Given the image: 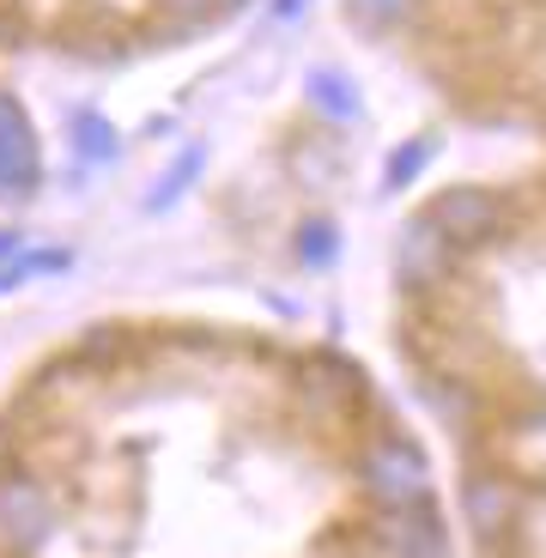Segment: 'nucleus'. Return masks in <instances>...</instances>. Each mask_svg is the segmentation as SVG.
I'll return each instance as SVG.
<instances>
[{"instance_id": "1", "label": "nucleus", "mask_w": 546, "mask_h": 558, "mask_svg": "<svg viewBox=\"0 0 546 558\" xmlns=\"http://www.w3.org/2000/svg\"><path fill=\"white\" fill-rule=\"evenodd\" d=\"M56 534V498L31 468H0V541L13 553H37Z\"/></svg>"}, {"instance_id": "2", "label": "nucleus", "mask_w": 546, "mask_h": 558, "mask_svg": "<svg viewBox=\"0 0 546 558\" xmlns=\"http://www.w3.org/2000/svg\"><path fill=\"white\" fill-rule=\"evenodd\" d=\"M359 480L364 492H377L383 504H425L432 498V474H425V456L401 437H383L359 456Z\"/></svg>"}, {"instance_id": "3", "label": "nucleus", "mask_w": 546, "mask_h": 558, "mask_svg": "<svg viewBox=\"0 0 546 558\" xmlns=\"http://www.w3.org/2000/svg\"><path fill=\"white\" fill-rule=\"evenodd\" d=\"M425 219L444 231L449 250H468V243H486L492 231L505 225V201L492 195V189H480V182H456V189H444V195L432 201Z\"/></svg>"}, {"instance_id": "4", "label": "nucleus", "mask_w": 546, "mask_h": 558, "mask_svg": "<svg viewBox=\"0 0 546 558\" xmlns=\"http://www.w3.org/2000/svg\"><path fill=\"white\" fill-rule=\"evenodd\" d=\"M371 558H444V529L425 504H389L383 517L364 529Z\"/></svg>"}, {"instance_id": "5", "label": "nucleus", "mask_w": 546, "mask_h": 558, "mask_svg": "<svg viewBox=\"0 0 546 558\" xmlns=\"http://www.w3.org/2000/svg\"><path fill=\"white\" fill-rule=\"evenodd\" d=\"M0 189L7 195L37 189V140L25 128V110H13V104H0Z\"/></svg>"}, {"instance_id": "6", "label": "nucleus", "mask_w": 546, "mask_h": 558, "mask_svg": "<svg viewBox=\"0 0 546 558\" xmlns=\"http://www.w3.org/2000/svg\"><path fill=\"white\" fill-rule=\"evenodd\" d=\"M449 255L456 250L444 243V231L420 213V219L407 225V238H401V279L407 286H437V279L449 274Z\"/></svg>"}, {"instance_id": "7", "label": "nucleus", "mask_w": 546, "mask_h": 558, "mask_svg": "<svg viewBox=\"0 0 546 558\" xmlns=\"http://www.w3.org/2000/svg\"><path fill=\"white\" fill-rule=\"evenodd\" d=\"M510 486H505V474H474L468 480V522H474V534L480 541H498V529L510 522Z\"/></svg>"}, {"instance_id": "8", "label": "nucleus", "mask_w": 546, "mask_h": 558, "mask_svg": "<svg viewBox=\"0 0 546 558\" xmlns=\"http://www.w3.org/2000/svg\"><path fill=\"white\" fill-rule=\"evenodd\" d=\"M310 104H316L328 122H359V110H364L359 92H352V85L340 80L335 68H316V73H310Z\"/></svg>"}, {"instance_id": "9", "label": "nucleus", "mask_w": 546, "mask_h": 558, "mask_svg": "<svg viewBox=\"0 0 546 558\" xmlns=\"http://www.w3.org/2000/svg\"><path fill=\"white\" fill-rule=\"evenodd\" d=\"M68 134H73V146H80V158H85V165H110V158L122 153V140H116V128L104 122L98 110H80V116H73V128H68Z\"/></svg>"}, {"instance_id": "10", "label": "nucleus", "mask_w": 546, "mask_h": 558, "mask_svg": "<svg viewBox=\"0 0 546 558\" xmlns=\"http://www.w3.org/2000/svg\"><path fill=\"white\" fill-rule=\"evenodd\" d=\"M207 165V153H201V146H189V153L177 158V170H170L165 182H158L153 195H146V213H165V207H177L182 201V189H189V182H195V170Z\"/></svg>"}, {"instance_id": "11", "label": "nucleus", "mask_w": 546, "mask_h": 558, "mask_svg": "<svg viewBox=\"0 0 546 558\" xmlns=\"http://www.w3.org/2000/svg\"><path fill=\"white\" fill-rule=\"evenodd\" d=\"M352 7V19H359L364 31H395V25H407V19L420 13V0H347Z\"/></svg>"}, {"instance_id": "12", "label": "nucleus", "mask_w": 546, "mask_h": 558, "mask_svg": "<svg viewBox=\"0 0 546 558\" xmlns=\"http://www.w3.org/2000/svg\"><path fill=\"white\" fill-rule=\"evenodd\" d=\"M298 255H304L310 267H328L340 255V238H335V225L328 219H310L304 231H298Z\"/></svg>"}, {"instance_id": "13", "label": "nucleus", "mask_w": 546, "mask_h": 558, "mask_svg": "<svg viewBox=\"0 0 546 558\" xmlns=\"http://www.w3.org/2000/svg\"><path fill=\"white\" fill-rule=\"evenodd\" d=\"M425 158H432V140H413V146H401V153L389 158V189H401V182L425 165Z\"/></svg>"}, {"instance_id": "14", "label": "nucleus", "mask_w": 546, "mask_h": 558, "mask_svg": "<svg viewBox=\"0 0 546 558\" xmlns=\"http://www.w3.org/2000/svg\"><path fill=\"white\" fill-rule=\"evenodd\" d=\"M116 352H122V328H92V335L80 340V359H110L116 364Z\"/></svg>"}, {"instance_id": "15", "label": "nucleus", "mask_w": 546, "mask_h": 558, "mask_svg": "<svg viewBox=\"0 0 546 558\" xmlns=\"http://www.w3.org/2000/svg\"><path fill=\"white\" fill-rule=\"evenodd\" d=\"M158 7H165L170 19H207L219 0H158Z\"/></svg>"}, {"instance_id": "16", "label": "nucleus", "mask_w": 546, "mask_h": 558, "mask_svg": "<svg viewBox=\"0 0 546 558\" xmlns=\"http://www.w3.org/2000/svg\"><path fill=\"white\" fill-rule=\"evenodd\" d=\"M19 279H25V267H19V262H7V267H0V292H13Z\"/></svg>"}, {"instance_id": "17", "label": "nucleus", "mask_w": 546, "mask_h": 558, "mask_svg": "<svg viewBox=\"0 0 546 558\" xmlns=\"http://www.w3.org/2000/svg\"><path fill=\"white\" fill-rule=\"evenodd\" d=\"M298 7H304V0H274V13H280V19H292Z\"/></svg>"}, {"instance_id": "18", "label": "nucleus", "mask_w": 546, "mask_h": 558, "mask_svg": "<svg viewBox=\"0 0 546 558\" xmlns=\"http://www.w3.org/2000/svg\"><path fill=\"white\" fill-rule=\"evenodd\" d=\"M19 250V231H0V255H13Z\"/></svg>"}, {"instance_id": "19", "label": "nucleus", "mask_w": 546, "mask_h": 558, "mask_svg": "<svg viewBox=\"0 0 546 558\" xmlns=\"http://www.w3.org/2000/svg\"><path fill=\"white\" fill-rule=\"evenodd\" d=\"M219 7H243V0H219Z\"/></svg>"}]
</instances>
